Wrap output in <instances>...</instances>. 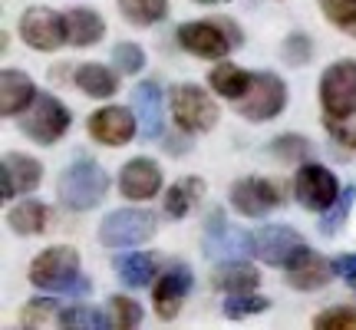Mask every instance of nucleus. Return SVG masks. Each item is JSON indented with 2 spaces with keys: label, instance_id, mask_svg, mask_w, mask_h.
<instances>
[{
  "label": "nucleus",
  "instance_id": "f257e3e1",
  "mask_svg": "<svg viewBox=\"0 0 356 330\" xmlns=\"http://www.w3.org/2000/svg\"><path fill=\"white\" fill-rule=\"evenodd\" d=\"M109 191V175L99 162L92 159H76L73 165H66L60 182H56V195L70 212H89L106 198Z\"/></svg>",
  "mask_w": 356,
  "mask_h": 330
},
{
  "label": "nucleus",
  "instance_id": "f03ea898",
  "mask_svg": "<svg viewBox=\"0 0 356 330\" xmlns=\"http://www.w3.org/2000/svg\"><path fill=\"white\" fill-rule=\"evenodd\" d=\"M168 106H172V119L185 136H202L218 126V102L211 100V93H204L195 83H181L172 86L168 93Z\"/></svg>",
  "mask_w": 356,
  "mask_h": 330
},
{
  "label": "nucleus",
  "instance_id": "7ed1b4c3",
  "mask_svg": "<svg viewBox=\"0 0 356 330\" xmlns=\"http://www.w3.org/2000/svg\"><path fill=\"white\" fill-rule=\"evenodd\" d=\"M17 123H20V132H24L26 139L40 142V146H53V142H60L66 136V129H70V123H73V116H70V109H66L56 96H50V93H37V100L20 113Z\"/></svg>",
  "mask_w": 356,
  "mask_h": 330
},
{
  "label": "nucleus",
  "instance_id": "20e7f679",
  "mask_svg": "<svg viewBox=\"0 0 356 330\" xmlns=\"http://www.w3.org/2000/svg\"><path fill=\"white\" fill-rule=\"evenodd\" d=\"M251 242H254L251 254L257 261H264L270 267H284V271L297 267L300 261H307L314 254L297 231L284 228V225H261L257 231H251Z\"/></svg>",
  "mask_w": 356,
  "mask_h": 330
},
{
  "label": "nucleus",
  "instance_id": "39448f33",
  "mask_svg": "<svg viewBox=\"0 0 356 330\" xmlns=\"http://www.w3.org/2000/svg\"><path fill=\"white\" fill-rule=\"evenodd\" d=\"M320 106L327 119L346 123L356 116V60H337L320 77Z\"/></svg>",
  "mask_w": 356,
  "mask_h": 330
},
{
  "label": "nucleus",
  "instance_id": "423d86ee",
  "mask_svg": "<svg viewBox=\"0 0 356 330\" xmlns=\"http://www.w3.org/2000/svg\"><path fill=\"white\" fill-rule=\"evenodd\" d=\"M159 221L145 208H115L102 218L99 225V244L102 248H136L155 238Z\"/></svg>",
  "mask_w": 356,
  "mask_h": 330
},
{
  "label": "nucleus",
  "instance_id": "0eeeda50",
  "mask_svg": "<svg viewBox=\"0 0 356 330\" xmlns=\"http://www.w3.org/2000/svg\"><path fill=\"white\" fill-rule=\"evenodd\" d=\"M76 278H79V251L76 248L56 244V248L40 251L37 258L30 261V284L40 288V291L66 294Z\"/></svg>",
  "mask_w": 356,
  "mask_h": 330
},
{
  "label": "nucleus",
  "instance_id": "6e6552de",
  "mask_svg": "<svg viewBox=\"0 0 356 330\" xmlns=\"http://www.w3.org/2000/svg\"><path fill=\"white\" fill-rule=\"evenodd\" d=\"M234 109H238V116H244L248 123L277 119V116L287 109V86H284V79L274 77V73H257V77L251 79V89L234 102Z\"/></svg>",
  "mask_w": 356,
  "mask_h": 330
},
{
  "label": "nucleus",
  "instance_id": "1a4fd4ad",
  "mask_svg": "<svg viewBox=\"0 0 356 330\" xmlns=\"http://www.w3.org/2000/svg\"><path fill=\"white\" fill-rule=\"evenodd\" d=\"M340 182L333 175L327 165L320 162H304L297 168V175H293V195H297V202L310 208V212H327L337 198H340Z\"/></svg>",
  "mask_w": 356,
  "mask_h": 330
},
{
  "label": "nucleus",
  "instance_id": "9d476101",
  "mask_svg": "<svg viewBox=\"0 0 356 330\" xmlns=\"http://www.w3.org/2000/svg\"><path fill=\"white\" fill-rule=\"evenodd\" d=\"M175 40L181 50H188L198 60H225L234 47L228 26L225 24H211V20H191L181 24L175 30Z\"/></svg>",
  "mask_w": 356,
  "mask_h": 330
},
{
  "label": "nucleus",
  "instance_id": "9b49d317",
  "mask_svg": "<svg viewBox=\"0 0 356 330\" xmlns=\"http://www.w3.org/2000/svg\"><path fill=\"white\" fill-rule=\"evenodd\" d=\"M20 40L30 50H40V53L60 50L66 43L63 13L50 10V7H40V3L24 10V17H20Z\"/></svg>",
  "mask_w": 356,
  "mask_h": 330
},
{
  "label": "nucleus",
  "instance_id": "f8f14e48",
  "mask_svg": "<svg viewBox=\"0 0 356 330\" xmlns=\"http://www.w3.org/2000/svg\"><path fill=\"white\" fill-rule=\"evenodd\" d=\"M231 208L244 218H264L284 202V189L270 178H241L231 185Z\"/></svg>",
  "mask_w": 356,
  "mask_h": 330
},
{
  "label": "nucleus",
  "instance_id": "ddd939ff",
  "mask_svg": "<svg viewBox=\"0 0 356 330\" xmlns=\"http://www.w3.org/2000/svg\"><path fill=\"white\" fill-rule=\"evenodd\" d=\"M204 254L208 258H218V261H234V258H241V254H251L254 251V242H251V235L241 228H231L228 221H225V212L215 208L208 221H204V242H202Z\"/></svg>",
  "mask_w": 356,
  "mask_h": 330
},
{
  "label": "nucleus",
  "instance_id": "4468645a",
  "mask_svg": "<svg viewBox=\"0 0 356 330\" xmlns=\"http://www.w3.org/2000/svg\"><path fill=\"white\" fill-rule=\"evenodd\" d=\"M86 132L99 146H109V149H119L126 146L136 132H139V119H136V109H126V106H102L86 119Z\"/></svg>",
  "mask_w": 356,
  "mask_h": 330
},
{
  "label": "nucleus",
  "instance_id": "2eb2a0df",
  "mask_svg": "<svg viewBox=\"0 0 356 330\" xmlns=\"http://www.w3.org/2000/svg\"><path fill=\"white\" fill-rule=\"evenodd\" d=\"M191 284H195V274H191L188 265H168L152 284V307L162 320L178 317L181 311V301L188 297Z\"/></svg>",
  "mask_w": 356,
  "mask_h": 330
},
{
  "label": "nucleus",
  "instance_id": "dca6fc26",
  "mask_svg": "<svg viewBox=\"0 0 356 330\" xmlns=\"http://www.w3.org/2000/svg\"><path fill=\"white\" fill-rule=\"evenodd\" d=\"M43 182V165L33 155L24 152H7L0 165V195L3 202H10L17 195H30Z\"/></svg>",
  "mask_w": 356,
  "mask_h": 330
},
{
  "label": "nucleus",
  "instance_id": "f3484780",
  "mask_svg": "<svg viewBox=\"0 0 356 330\" xmlns=\"http://www.w3.org/2000/svg\"><path fill=\"white\" fill-rule=\"evenodd\" d=\"M162 168L159 162L145 159V155H136L129 159L122 168H119V191L122 198H132V202H145V198H155L162 191Z\"/></svg>",
  "mask_w": 356,
  "mask_h": 330
},
{
  "label": "nucleus",
  "instance_id": "a211bd4d",
  "mask_svg": "<svg viewBox=\"0 0 356 330\" xmlns=\"http://www.w3.org/2000/svg\"><path fill=\"white\" fill-rule=\"evenodd\" d=\"M132 109L139 119V136L142 139H162V129H165V100H162V89L159 83L145 79L132 89Z\"/></svg>",
  "mask_w": 356,
  "mask_h": 330
},
{
  "label": "nucleus",
  "instance_id": "6ab92c4d",
  "mask_svg": "<svg viewBox=\"0 0 356 330\" xmlns=\"http://www.w3.org/2000/svg\"><path fill=\"white\" fill-rule=\"evenodd\" d=\"M37 100V83L26 77L24 70H3L0 73V113L7 116H20L30 106V102Z\"/></svg>",
  "mask_w": 356,
  "mask_h": 330
},
{
  "label": "nucleus",
  "instance_id": "aec40b11",
  "mask_svg": "<svg viewBox=\"0 0 356 330\" xmlns=\"http://www.w3.org/2000/svg\"><path fill=\"white\" fill-rule=\"evenodd\" d=\"M63 24H66V43H73V47H92L106 33V20L92 7L63 10Z\"/></svg>",
  "mask_w": 356,
  "mask_h": 330
},
{
  "label": "nucleus",
  "instance_id": "412c9836",
  "mask_svg": "<svg viewBox=\"0 0 356 330\" xmlns=\"http://www.w3.org/2000/svg\"><path fill=\"white\" fill-rule=\"evenodd\" d=\"M73 83H76V89L83 96H89V100H109V96L119 93V77L102 63H83L76 73H73Z\"/></svg>",
  "mask_w": 356,
  "mask_h": 330
},
{
  "label": "nucleus",
  "instance_id": "4be33fe9",
  "mask_svg": "<svg viewBox=\"0 0 356 330\" xmlns=\"http://www.w3.org/2000/svg\"><path fill=\"white\" fill-rule=\"evenodd\" d=\"M333 261H323L320 254H310L307 261H300L297 267L287 271V284H291L293 291H320V288H327L333 281Z\"/></svg>",
  "mask_w": 356,
  "mask_h": 330
},
{
  "label": "nucleus",
  "instance_id": "5701e85b",
  "mask_svg": "<svg viewBox=\"0 0 356 330\" xmlns=\"http://www.w3.org/2000/svg\"><path fill=\"white\" fill-rule=\"evenodd\" d=\"M257 281H261V274H257L254 267L234 258V261H225V265L218 267L211 284L225 294H248V291H257Z\"/></svg>",
  "mask_w": 356,
  "mask_h": 330
},
{
  "label": "nucleus",
  "instance_id": "b1692460",
  "mask_svg": "<svg viewBox=\"0 0 356 330\" xmlns=\"http://www.w3.org/2000/svg\"><path fill=\"white\" fill-rule=\"evenodd\" d=\"M47 221H50V208L43 202H37V198H26V202L13 205L10 212H7V225H10V231H17V235H40V231L47 228Z\"/></svg>",
  "mask_w": 356,
  "mask_h": 330
},
{
  "label": "nucleus",
  "instance_id": "393cba45",
  "mask_svg": "<svg viewBox=\"0 0 356 330\" xmlns=\"http://www.w3.org/2000/svg\"><path fill=\"white\" fill-rule=\"evenodd\" d=\"M251 79H254V73H248V70H241V66H234V63H221L211 70V89H215L218 96H225V100L231 102H238L251 89Z\"/></svg>",
  "mask_w": 356,
  "mask_h": 330
},
{
  "label": "nucleus",
  "instance_id": "a878e982",
  "mask_svg": "<svg viewBox=\"0 0 356 330\" xmlns=\"http://www.w3.org/2000/svg\"><path fill=\"white\" fill-rule=\"evenodd\" d=\"M115 274L126 281L129 288H149L155 278V258L145 251H136V254H122L113 261Z\"/></svg>",
  "mask_w": 356,
  "mask_h": 330
},
{
  "label": "nucleus",
  "instance_id": "bb28decb",
  "mask_svg": "<svg viewBox=\"0 0 356 330\" xmlns=\"http://www.w3.org/2000/svg\"><path fill=\"white\" fill-rule=\"evenodd\" d=\"M204 195L202 178H181L165 191V215L168 218H185L191 212V205Z\"/></svg>",
  "mask_w": 356,
  "mask_h": 330
},
{
  "label": "nucleus",
  "instance_id": "cd10ccee",
  "mask_svg": "<svg viewBox=\"0 0 356 330\" xmlns=\"http://www.w3.org/2000/svg\"><path fill=\"white\" fill-rule=\"evenodd\" d=\"M119 13L132 26H152L168 17V0H119Z\"/></svg>",
  "mask_w": 356,
  "mask_h": 330
},
{
  "label": "nucleus",
  "instance_id": "c85d7f7f",
  "mask_svg": "<svg viewBox=\"0 0 356 330\" xmlns=\"http://www.w3.org/2000/svg\"><path fill=\"white\" fill-rule=\"evenodd\" d=\"M56 324L66 330H102L113 327V320L102 314L99 307H86V304H70L66 311L56 314Z\"/></svg>",
  "mask_w": 356,
  "mask_h": 330
},
{
  "label": "nucleus",
  "instance_id": "c756f323",
  "mask_svg": "<svg viewBox=\"0 0 356 330\" xmlns=\"http://www.w3.org/2000/svg\"><path fill=\"white\" fill-rule=\"evenodd\" d=\"M267 307H270V301L261 297V294H254V291L228 294V301H225V307H221V314H225L228 320H248V317H254V314H264Z\"/></svg>",
  "mask_w": 356,
  "mask_h": 330
},
{
  "label": "nucleus",
  "instance_id": "7c9ffc66",
  "mask_svg": "<svg viewBox=\"0 0 356 330\" xmlns=\"http://www.w3.org/2000/svg\"><path fill=\"white\" fill-rule=\"evenodd\" d=\"M310 149H314V142L307 139V136H297V132H287V136L270 139V152L277 155L280 162H291V165H304Z\"/></svg>",
  "mask_w": 356,
  "mask_h": 330
},
{
  "label": "nucleus",
  "instance_id": "2f4dec72",
  "mask_svg": "<svg viewBox=\"0 0 356 330\" xmlns=\"http://www.w3.org/2000/svg\"><path fill=\"white\" fill-rule=\"evenodd\" d=\"M109 320H113L115 330H136L142 324L139 301H132V297H126V294L109 297Z\"/></svg>",
  "mask_w": 356,
  "mask_h": 330
},
{
  "label": "nucleus",
  "instance_id": "473e14b6",
  "mask_svg": "<svg viewBox=\"0 0 356 330\" xmlns=\"http://www.w3.org/2000/svg\"><path fill=\"white\" fill-rule=\"evenodd\" d=\"M353 195H356V189H343L340 198L323 212V221H320V235H323V238H333V235L346 225V215H350V208H353Z\"/></svg>",
  "mask_w": 356,
  "mask_h": 330
},
{
  "label": "nucleus",
  "instance_id": "72a5a7b5",
  "mask_svg": "<svg viewBox=\"0 0 356 330\" xmlns=\"http://www.w3.org/2000/svg\"><path fill=\"white\" fill-rule=\"evenodd\" d=\"M320 10L333 26L356 37V0H320Z\"/></svg>",
  "mask_w": 356,
  "mask_h": 330
},
{
  "label": "nucleus",
  "instance_id": "f704fd0d",
  "mask_svg": "<svg viewBox=\"0 0 356 330\" xmlns=\"http://www.w3.org/2000/svg\"><path fill=\"white\" fill-rule=\"evenodd\" d=\"M113 66H119V73H126V77H136V73H142V66H145V53L136 43H115Z\"/></svg>",
  "mask_w": 356,
  "mask_h": 330
},
{
  "label": "nucleus",
  "instance_id": "c9c22d12",
  "mask_svg": "<svg viewBox=\"0 0 356 330\" xmlns=\"http://www.w3.org/2000/svg\"><path fill=\"white\" fill-rule=\"evenodd\" d=\"M280 53H284V63L287 66H304L314 56V40L307 37V33H291V37L284 40Z\"/></svg>",
  "mask_w": 356,
  "mask_h": 330
},
{
  "label": "nucleus",
  "instance_id": "e433bc0d",
  "mask_svg": "<svg viewBox=\"0 0 356 330\" xmlns=\"http://www.w3.org/2000/svg\"><path fill=\"white\" fill-rule=\"evenodd\" d=\"M314 327L317 330H356V311L353 307H330V311L317 314Z\"/></svg>",
  "mask_w": 356,
  "mask_h": 330
},
{
  "label": "nucleus",
  "instance_id": "4c0bfd02",
  "mask_svg": "<svg viewBox=\"0 0 356 330\" xmlns=\"http://www.w3.org/2000/svg\"><path fill=\"white\" fill-rule=\"evenodd\" d=\"M60 314L56 311V301L53 297H37V301H30V304L24 307V324H47V320H53Z\"/></svg>",
  "mask_w": 356,
  "mask_h": 330
},
{
  "label": "nucleus",
  "instance_id": "58836bf2",
  "mask_svg": "<svg viewBox=\"0 0 356 330\" xmlns=\"http://www.w3.org/2000/svg\"><path fill=\"white\" fill-rule=\"evenodd\" d=\"M333 271H337L343 281H353L356 284V254H343V258H337V261H333Z\"/></svg>",
  "mask_w": 356,
  "mask_h": 330
},
{
  "label": "nucleus",
  "instance_id": "ea45409f",
  "mask_svg": "<svg viewBox=\"0 0 356 330\" xmlns=\"http://www.w3.org/2000/svg\"><path fill=\"white\" fill-rule=\"evenodd\" d=\"M165 152L168 155H185V152H188V139H178V136L165 139Z\"/></svg>",
  "mask_w": 356,
  "mask_h": 330
},
{
  "label": "nucleus",
  "instance_id": "a19ab883",
  "mask_svg": "<svg viewBox=\"0 0 356 330\" xmlns=\"http://www.w3.org/2000/svg\"><path fill=\"white\" fill-rule=\"evenodd\" d=\"M195 3H204V7H211V3H225V0H195Z\"/></svg>",
  "mask_w": 356,
  "mask_h": 330
}]
</instances>
